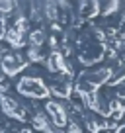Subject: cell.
I'll return each instance as SVG.
<instances>
[{
	"mask_svg": "<svg viewBox=\"0 0 125 133\" xmlns=\"http://www.w3.org/2000/svg\"><path fill=\"white\" fill-rule=\"evenodd\" d=\"M25 66H27V63H25V59L22 57V55L10 53V55H6V57L2 59V71H4L8 76H14L16 72H20L22 69H25Z\"/></svg>",
	"mask_w": 125,
	"mask_h": 133,
	"instance_id": "6da1fadb",
	"label": "cell"
}]
</instances>
